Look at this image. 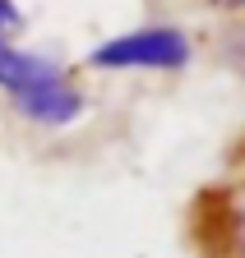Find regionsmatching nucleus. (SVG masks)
<instances>
[{
  "instance_id": "obj_6",
  "label": "nucleus",
  "mask_w": 245,
  "mask_h": 258,
  "mask_svg": "<svg viewBox=\"0 0 245 258\" xmlns=\"http://www.w3.org/2000/svg\"><path fill=\"white\" fill-rule=\"evenodd\" d=\"M231 161H236V171H240V175H245V139H240V143H236V152H231Z\"/></svg>"
},
{
  "instance_id": "obj_3",
  "label": "nucleus",
  "mask_w": 245,
  "mask_h": 258,
  "mask_svg": "<svg viewBox=\"0 0 245 258\" xmlns=\"http://www.w3.org/2000/svg\"><path fill=\"white\" fill-rule=\"evenodd\" d=\"M190 240L204 258H245V194L204 189L190 208Z\"/></svg>"
},
{
  "instance_id": "obj_1",
  "label": "nucleus",
  "mask_w": 245,
  "mask_h": 258,
  "mask_svg": "<svg viewBox=\"0 0 245 258\" xmlns=\"http://www.w3.org/2000/svg\"><path fill=\"white\" fill-rule=\"evenodd\" d=\"M0 97L33 129H70L88 111V92L70 64L23 51L19 42L0 46Z\"/></svg>"
},
{
  "instance_id": "obj_2",
  "label": "nucleus",
  "mask_w": 245,
  "mask_h": 258,
  "mask_svg": "<svg viewBox=\"0 0 245 258\" xmlns=\"http://www.w3.org/2000/svg\"><path fill=\"white\" fill-rule=\"evenodd\" d=\"M194 60V42L176 23H143L120 37L97 42L83 55V70L97 74H176Z\"/></svg>"
},
{
  "instance_id": "obj_4",
  "label": "nucleus",
  "mask_w": 245,
  "mask_h": 258,
  "mask_svg": "<svg viewBox=\"0 0 245 258\" xmlns=\"http://www.w3.org/2000/svg\"><path fill=\"white\" fill-rule=\"evenodd\" d=\"M222 60L231 64L236 74H245V19H236V23H231L227 42H222Z\"/></svg>"
},
{
  "instance_id": "obj_5",
  "label": "nucleus",
  "mask_w": 245,
  "mask_h": 258,
  "mask_svg": "<svg viewBox=\"0 0 245 258\" xmlns=\"http://www.w3.org/2000/svg\"><path fill=\"white\" fill-rule=\"evenodd\" d=\"M23 37V10L14 0H0V46H10Z\"/></svg>"
}]
</instances>
